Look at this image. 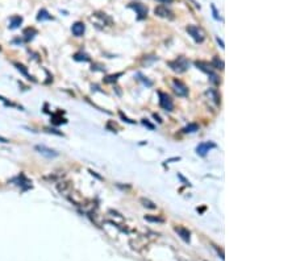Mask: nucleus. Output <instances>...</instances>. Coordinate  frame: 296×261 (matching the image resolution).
Here are the masks:
<instances>
[{"instance_id": "6ab92c4d", "label": "nucleus", "mask_w": 296, "mask_h": 261, "mask_svg": "<svg viewBox=\"0 0 296 261\" xmlns=\"http://www.w3.org/2000/svg\"><path fill=\"white\" fill-rule=\"evenodd\" d=\"M207 95L208 96H212V99L216 102V104H219L220 103V96H219V94H217L216 90H213V88H209L208 91H207Z\"/></svg>"}, {"instance_id": "bb28decb", "label": "nucleus", "mask_w": 296, "mask_h": 261, "mask_svg": "<svg viewBox=\"0 0 296 261\" xmlns=\"http://www.w3.org/2000/svg\"><path fill=\"white\" fill-rule=\"evenodd\" d=\"M0 142H3V144H8L9 140H8V138H5V137H3V136H0Z\"/></svg>"}, {"instance_id": "f3484780", "label": "nucleus", "mask_w": 296, "mask_h": 261, "mask_svg": "<svg viewBox=\"0 0 296 261\" xmlns=\"http://www.w3.org/2000/svg\"><path fill=\"white\" fill-rule=\"evenodd\" d=\"M211 66L215 68V69H219V70H224V61H221L219 57H215L213 61H212Z\"/></svg>"}, {"instance_id": "9d476101", "label": "nucleus", "mask_w": 296, "mask_h": 261, "mask_svg": "<svg viewBox=\"0 0 296 261\" xmlns=\"http://www.w3.org/2000/svg\"><path fill=\"white\" fill-rule=\"evenodd\" d=\"M84 30H86V26H84V24H83V23H80V21H78V23H75L74 25L71 26V32H72V35L76 36V37L83 36Z\"/></svg>"}, {"instance_id": "a211bd4d", "label": "nucleus", "mask_w": 296, "mask_h": 261, "mask_svg": "<svg viewBox=\"0 0 296 261\" xmlns=\"http://www.w3.org/2000/svg\"><path fill=\"white\" fill-rule=\"evenodd\" d=\"M139 201H141V203H142V206H143V207L150 208V210H155V208H157V206H155V204H154L152 201H150V199L141 198V199H139Z\"/></svg>"}, {"instance_id": "4be33fe9", "label": "nucleus", "mask_w": 296, "mask_h": 261, "mask_svg": "<svg viewBox=\"0 0 296 261\" xmlns=\"http://www.w3.org/2000/svg\"><path fill=\"white\" fill-rule=\"evenodd\" d=\"M120 75H122V73H119V74H116V75H109V77H107L104 81L107 82V83H109V82H113V81H116L117 79V77H120Z\"/></svg>"}, {"instance_id": "ddd939ff", "label": "nucleus", "mask_w": 296, "mask_h": 261, "mask_svg": "<svg viewBox=\"0 0 296 261\" xmlns=\"http://www.w3.org/2000/svg\"><path fill=\"white\" fill-rule=\"evenodd\" d=\"M15 66H16V69H17V70H19V71H20V73L23 74V75H25L26 78L29 79V81H30V79H32V81H36V79L33 78L32 75H29V73H28V69L25 68L24 65H21V63H17V62H16V63H15Z\"/></svg>"}, {"instance_id": "39448f33", "label": "nucleus", "mask_w": 296, "mask_h": 261, "mask_svg": "<svg viewBox=\"0 0 296 261\" xmlns=\"http://www.w3.org/2000/svg\"><path fill=\"white\" fill-rule=\"evenodd\" d=\"M172 88L178 96H187L188 95V88L184 85L183 82H180L179 79H174L172 81Z\"/></svg>"}, {"instance_id": "4468645a", "label": "nucleus", "mask_w": 296, "mask_h": 261, "mask_svg": "<svg viewBox=\"0 0 296 261\" xmlns=\"http://www.w3.org/2000/svg\"><path fill=\"white\" fill-rule=\"evenodd\" d=\"M53 17L49 15V12L46 9H40V12L37 15V20L38 21H45V20H52Z\"/></svg>"}, {"instance_id": "cd10ccee", "label": "nucleus", "mask_w": 296, "mask_h": 261, "mask_svg": "<svg viewBox=\"0 0 296 261\" xmlns=\"http://www.w3.org/2000/svg\"><path fill=\"white\" fill-rule=\"evenodd\" d=\"M216 40H217V42H219V44H220V46H221L222 49H224V48H225V45H224V42H222V40H220V38H219V37H216Z\"/></svg>"}, {"instance_id": "423d86ee", "label": "nucleus", "mask_w": 296, "mask_h": 261, "mask_svg": "<svg viewBox=\"0 0 296 261\" xmlns=\"http://www.w3.org/2000/svg\"><path fill=\"white\" fill-rule=\"evenodd\" d=\"M217 145L215 142H212V141H207V142H202V144H199V145L196 147V153L199 154V156H202V157H205L207 154H208V152L211 151V149H213L216 148Z\"/></svg>"}, {"instance_id": "0eeeda50", "label": "nucleus", "mask_w": 296, "mask_h": 261, "mask_svg": "<svg viewBox=\"0 0 296 261\" xmlns=\"http://www.w3.org/2000/svg\"><path fill=\"white\" fill-rule=\"evenodd\" d=\"M128 7L136 11L137 15H138V20H142V19H145V17L148 16V8H146V5H143V4H141V3H132V4L128 5Z\"/></svg>"}, {"instance_id": "b1692460", "label": "nucleus", "mask_w": 296, "mask_h": 261, "mask_svg": "<svg viewBox=\"0 0 296 261\" xmlns=\"http://www.w3.org/2000/svg\"><path fill=\"white\" fill-rule=\"evenodd\" d=\"M211 8H212V12H213V17L216 20H220V16H219V12H217L216 7H215V4H211Z\"/></svg>"}, {"instance_id": "20e7f679", "label": "nucleus", "mask_w": 296, "mask_h": 261, "mask_svg": "<svg viewBox=\"0 0 296 261\" xmlns=\"http://www.w3.org/2000/svg\"><path fill=\"white\" fill-rule=\"evenodd\" d=\"M158 95H159V105L162 108L166 110V111H172V110H174V103H172V99L167 95V94L159 91Z\"/></svg>"}, {"instance_id": "6e6552de", "label": "nucleus", "mask_w": 296, "mask_h": 261, "mask_svg": "<svg viewBox=\"0 0 296 261\" xmlns=\"http://www.w3.org/2000/svg\"><path fill=\"white\" fill-rule=\"evenodd\" d=\"M34 149L38 153H41L42 156H45L48 158H54V157L58 156V152H55V151H53V149H50V148H48L45 145H36Z\"/></svg>"}, {"instance_id": "f257e3e1", "label": "nucleus", "mask_w": 296, "mask_h": 261, "mask_svg": "<svg viewBox=\"0 0 296 261\" xmlns=\"http://www.w3.org/2000/svg\"><path fill=\"white\" fill-rule=\"evenodd\" d=\"M167 65L170 66L171 68V70H174L175 73H178V74H182V73H184L187 69H188V66H189V63H188V61L184 58V57H178L176 59H174V61H170V62H167Z\"/></svg>"}, {"instance_id": "393cba45", "label": "nucleus", "mask_w": 296, "mask_h": 261, "mask_svg": "<svg viewBox=\"0 0 296 261\" xmlns=\"http://www.w3.org/2000/svg\"><path fill=\"white\" fill-rule=\"evenodd\" d=\"M120 118H121L122 120H124V121H126V123H129V124H134V121L130 120V119H128L126 116H124V114H122V112H120Z\"/></svg>"}, {"instance_id": "7ed1b4c3", "label": "nucleus", "mask_w": 296, "mask_h": 261, "mask_svg": "<svg viewBox=\"0 0 296 261\" xmlns=\"http://www.w3.org/2000/svg\"><path fill=\"white\" fill-rule=\"evenodd\" d=\"M186 30H187V33H188V35L191 36L196 42H203V41H204V38H205L204 32L200 29L199 26H196V25H188V26L186 28Z\"/></svg>"}, {"instance_id": "aec40b11", "label": "nucleus", "mask_w": 296, "mask_h": 261, "mask_svg": "<svg viewBox=\"0 0 296 261\" xmlns=\"http://www.w3.org/2000/svg\"><path fill=\"white\" fill-rule=\"evenodd\" d=\"M74 59L75 61H84V62H88V61H90V57H88V54H86V53H76L74 55Z\"/></svg>"}, {"instance_id": "f03ea898", "label": "nucleus", "mask_w": 296, "mask_h": 261, "mask_svg": "<svg viewBox=\"0 0 296 261\" xmlns=\"http://www.w3.org/2000/svg\"><path fill=\"white\" fill-rule=\"evenodd\" d=\"M195 66H196L198 69H200L202 71H204V73H207L208 74V77H209V81L213 83V85H219L220 83V79H219V75H217L216 73H213V70H212L209 66H208V63H205V62H202V61H196L195 62Z\"/></svg>"}, {"instance_id": "412c9836", "label": "nucleus", "mask_w": 296, "mask_h": 261, "mask_svg": "<svg viewBox=\"0 0 296 261\" xmlns=\"http://www.w3.org/2000/svg\"><path fill=\"white\" fill-rule=\"evenodd\" d=\"M145 220H148V221H154V223H163L165 219L163 218H159V216H145Z\"/></svg>"}, {"instance_id": "a878e982", "label": "nucleus", "mask_w": 296, "mask_h": 261, "mask_svg": "<svg viewBox=\"0 0 296 261\" xmlns=\"http://www.w3.org/2000/svg\"><path fill=\"white\" fill-rule=\"evenodd\" d=\"M142 124H143V125H146L148 128H150V129H154V125H153V124H150L149 121H148V119H143V120H142Z\"/></svg>"}, {"instance_id": "5701e85b", "label": "nucleus", "mask_w": 296, "mask_h": 261, "mask_svg": "<svg viewBox=\"0 0 296 261\" xmlns=\"http://www.w3.org/2000/svg\"><path fill=\"white\" fill-rule=\"evenodd\" d=\"M138 77H141V78H139V79H141V81L145 83V85H148V86H153V82H152V81H148V78H146V77H143L142 74H138Z\"/></svg>"}, {"instance_id": "7c9ffc66", "label": "nucleus", "mask_w": 296, "mask_h": 261, "mask_svg": "<svg viewBox=\"0 0 296 261\" xmlns=\"http://www.w3.org/2000/svg\"><path fill=\"white\" fill-rule=\"evenodd\" d=\"M0 50H2V48H0Z\"/></svg>"}, {"instance_id": "9b49d317", "label": "nucleus", "mask_w": 296, "mask_h": 261, "mask_svg": "<svg viewBox=\"0 0 296 261\" xmlns=\"http://www.w3.org/2000/svg\"><path fill=\"white\" fill-rule=\"evenodd\" d=\"M175 232L183 239L184 241H189V236H191V234H189V231L187 228H184V227H175Z\"/></svg>"}, {"instance_id": "c756f323", "label": "nucleus", "mask_w": 296, "mask_h": 261, "mask_svg": "<svg viewBox=\"0 0 296 261\" xmlns=\"http://www.w3.org/2000/svg\"><path fill=\"white\" fill-rule=\"evenodd\" d=\"M158 2H162V3H171L172 0H158Z\"/></svg>"}, {"instance_id": "c85d7f7f", "label": "nucleus", "mask_w": 296, "mask_h": 261, "mask_svg": "<svg viewBox=\"0 0 296 261\" xmlns=\"http://www.w3.org/2000/svg\"><path fill=\"white\" fill-rule=\"evenodd\" d=\"M153 116H154V119H157V121H158V123H162V120H161V118H159V116H158L157 114H154Z\"/></svg>"}, {"instance_id": "f8f14e48", "label": "nucleus", "mask_w": 296, "mask_h": 261, "mask_svg": "<svg viewBox=\"0 0 296 261\" xmlns=\"http://www.w3.org/2000/svg\"><path fill=\"white\" fill-rule=\"evenodd\" d=\"M21 24H23V17H21V16H12L9 20L11 29H16V28H19Z\"/></svg>"}, {"instance_id": "dca6fc26", "label": "nucleus", "mask_w": 296, "mask_h": 261, "mask_svg": "<svg viewBox=\"0 0 296 261\" xmlns=\"http://www.w3.org/2000/svg\"><path fill=\"white\" fill-rule=\"evenodd\" d=\"M198 131H199V125L196 123H189L187 127H184V128H183L184 133H195Z\"/></svg>"}, {"instance_id": "2eb2a0df", "label": "nucleus", "mask_w": 296, "mask_h": 261, "mask_svg": "<svg viewBox=\"0 0 296 261\" xmlns=\"http://www.w3.org/2000/svg\"><path fill=\"white\" fill-rule=\"evenodd\" d=\"M37 35V30L34 28H26L24 30V36H25V41H30L33 37Z\"/></svg>"}, {"instance_id": "1a4fd4ad", "label": "nucleus", "mask_w": 296, "mask_h": 261, "mask_svg": "<svg viewBox=\"0 0 296 261\" xmlns=\"http://www.w3.org/2000/svg\"><path fill=\"white\" fill-rule=\"evenodd\" d=\"M154 13L159 16V17H165V19H174V16H172V12L170 9H167L163 5H158L157 8L154 9Z\"/></svg>"}]
</instances>
